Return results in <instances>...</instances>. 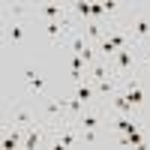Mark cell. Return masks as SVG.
I'll list each match as a JSON object with an SVG mask.
<instances>
[{
    "mask_svg": "<svg viewBox=\"0 0 150 150\" xmlns=\"http://www.w3.org/2000/svg\"><path fill=\"white\" fill-rule=\"evenodd\" d=\"M30 15L36 21H66V18H72V12H69V3H54V0H48V3L30 6Z\"/></svg>",
    "mask_w": 150,
    "mask_h": 150,
    "instance_id": "cell-6",
    "label": "cell"
},
{
    "mask_svg": "<svg viewBox=\"0 0 150 150\" xmlns=\"http://www.w3.org/2000/svg\"><path fill=\"white\" fill-rule=\"evenodd\" d=\"M102 135L105 132H81V138H84V144H96V141H102Z\"/></svg>",
    "mask_w": 150,
    "mask_h": 150,
    "instance_id": "cell-15",
    "label": "cell"
},
{
    "mask_svg": "<svg viewBox=\"0 0 150 150\" xmlns=\"http://www.w3.org/2000/svg\"><path fill=\"white\" fill-rule=\"evenodd\" d=\"M72 93L78 96L84 105H102V99H99V90H96V84H93L90 78H84V81H78V84H72Z\"/></svg>",
    "mask_w": 150,
    "mask_h": 150,
    "instance_id": "cell-11",
    "label": "cell"
},
{
    "mask_svg": "<svg viewBox=\"0 0 150 150\" xmlns=\"http://www.w3.org/2000/svg\"><path fill=\"white\" fill-rule=\"evenodd\" d=\"M48 138H51V132H48V126L39 120L36 126H30L27 132H24V150H36V147H45Z\"/></svg>",
    "mask_w": 150,
    "mask_h": 150,
    "instance_id": "cell-10",
    "label": "cell"
},
{
    "mask_svg": "<svg viewBox=\"0 0 150 150\" xmlns=\"http://www.w3.org/2000/svg\"><path fill=\"white\" fill-rule=\"evenodd\" d=\"M120 90L129 96V102L135 105V111H144V105H147V87H144V78L141 75H132V78H123L120 81Z\"/></svg>",
    "mask_w": 150,
    "mask_h": 150,
    "instance_id": "cell-7",
    "label": "cell"
},
{
    "mask_svg": "<svg viewBox=\"0 0 150 150\" xmlns=\"http://www.w3.org/2000/svg\"><path fill=\"white\" fill-rule=\"evenodd\" d=\"M6 114H9V123H15V126L21 129H30L39 123V108L30 105V102H24V99H15L9 108H6Z\"/></svg>",
    "mask_w": 150,
    "mask_h": 150,
    "instance_id": "cell-4",
    "label": "cell"
},
{
    "mask_svg": "<svg viewBox=\"0 0 150 150\" xmlns=\"http://www.w3.org/2000/svg\"><path fill=\"white\" fill-rule=\"evenodd\" d=\"M93 42L90 39H87V33H84V27H75L72 30V36H69V39H66V51L69 54H78V57H84V51H87V48H90Z\"/></svg>",
    "mask_w": 150,
    "mask_h": 150,
    "instance_id": "cell-12",
    "label": "cell"
},
{
    "mask_svg": "<svg viewBox=\"0 0 150 150\" xmlns=\"http://www.w3.org/2000/svg\"><path fill=\"white\" fill-rule=\"evenodd\" d=\"M69 96L63 93H54V96H42V99H36V108H39V120L45 123L48 129H57V126H63V123H69Z\"/></svg>",
    "mask_w": 150,
    "mask_h": 150,
    "instance_id": "cell-1",
    "label": "cell"
},
{
    "mask_svg": "<svg viewBox=\"0 0 150 150\" xmlns=\"http://www.w3.org/2000/svg\"><path fill=\"white\" fill-rule=\"evenodd\" d=\"M21 81H24V87H27L30 99H42V96H45V75H42L39 69L27 66V69L21 72Z\"/></svg>",
    "mask_w": 150,
    "mask_h": 150,
    "instance_id": "cell-8",
    "label": "cell"
},
{
    "mask_svg": "<svg viewBox=\"0 0 150 150\" xmlns=\"http://www.w3.org/2000/svg\"><path fill=\"white\" fill-rule=\"evenodd\" d=\"M141 126H144V132H147V135H150V117H147V120H144V123H141Z\"/></svg>",
    "mask_w": 150,
    "mask_h": 150,
    "instance_id": "cell-17",
    "label": "cell"
},
{
    "mask_svg": "<svg viewBox=\"0 0 150 150\" xmlns=\"http://www.w3.org/2000/svg\"><path fill=\"white\" fill-rule=\"evenodd\" d=\"M84 108H87V105H84V102H81V99L75 96V93H72V96H69V105H66V111H69V120H78Z\"/></svg>",
    "mask_w": 150,
    "mask_h": 150,
    "instance_id": "cell-14",
    "label": "cell"
},
{
    "mask_svg": "<svg viewBox=\"0 0 150 150\" xmlns=\"http://www.w3.org/2000/svg\"><path fill=\"white\" fill-rule=\"evenodd\" d=\"M144 69H150V48L144 51Z\"/></svg>",
    "mask_w": 150,
    "mask_h": 150,
    "instance_id": "cell-16",
    "label": "cell"
},
{
    "mask_svg": "<svg viewBox=\"0 0 150 150\" xmlns=\"http://www.w3.org/2000/svg\"><path fill=\"white\" fill-rule=\"evenodd\" d=\"M27 18H18V21H6V30H3V36H6V42L12 45V48H21V45H27Z\"/></svg>",
    "mask_w": 150,
    "mask_h": 150,
    "instance_id": "cell-9",
    "label": "cell"
},
{
    "mask_svg": "<svg viewBox=\"0 0 150 150\" xmlns=\"http://www.w3.org/2000/svg\"><path fill=\"white\" fill-rule=\"evenodd\" d=\"M120 21L126 24L132 45L141 48V51H147L150 48V9H129Z\"/></svg>",
    "mask_w": 150,
    "mask_h": 150,
    "instance_id": "cell-2",
    "label": "cell"
},
{
    "mask_svg": "<svg viewBox=\"0 0 150 150\" xmlns=\"http://www.w3.org/2000/svg\"><path fill=\"white\" fill-rule=\"evenodd\" d=\"M108 63H111V72H114L120 81H123V78H132V75H141L144 51H141V48H135V45H126V48H120Z\"/></svg>",
    "mask_w": 150,
    "mask_h": 150,
    "instance_id": "cell-3",
    "label": "cell"
},
{
    "mask_svg": "<svg viewBox=\"0 0 150 150\" xmlns=\"http://www.w3.org/2000/svg\"><path fill=\"white\" fill-rule=\"evenodd\" d=\"M48 132H51L48 144L57 147V150H66V147H78V144H84L78 123H72V120H69V123H63V126H57V129H48Z\"/></svg>",
    "mask_w": 150,
    "mask_h": 150,
    "instance_id": "cell-5",
    "label": "cell"
},
{
    "mask_svg": "<svg viewBox=\"0 0 150 150\" xmlns=\"http://www.w3.org/2000/svg\"><path fill=\"white\" fill-rule=\"evenodd\" d=\"M24 132H27V129L15 126V123H6V129H3V147H6V150L24 147Z\"/></svg>",
    "mask_w": 150,
    "mask_h": 150,
    "instance_id": "cell-13",
    "label": "cell"
}]
</instances>
